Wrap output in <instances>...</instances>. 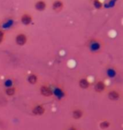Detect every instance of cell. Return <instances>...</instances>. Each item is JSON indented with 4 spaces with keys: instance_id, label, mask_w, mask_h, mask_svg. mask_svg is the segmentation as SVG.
<instances>
[{
    "instance_id": "6",
    "label": "cell",
    "mask_w": 123,
    "mask_h": 130,
    "mask_svg": "<svg viewBox=\"0 0 123 130\" xmlns=\"http://www.w3.org/2000/svg\"><path fill=\"white\" fill-rule=\"evenodd\" d=\"M108 97L111 101H116L120 98V94L116 90H112V91H110L108 93Z\"/></svg>"
},
{
    "instance_id": "4",
    "label": "cell",
    "mask_w": 123,
    "mask_h": 130,
    "mask_svg": "<svg viewBox=\"0 0 123 130\" xmlns=\"http://www.w3.org/2000/svg\"><path fill=\"white\" fill-rule=\"evenodd\" d=\"M33 112L34 114H36V115H42V114L45 112V108H44L43 106L38 105V106H36V107H34Z\"/></svg>"
},
{
    "instance_id": "13",
    "label": "cell",
    "mask_w": 123,
    "mask_h": 130,
    "mask_svg": "<svg viewBox=\"0 0 123 130\" xmlns=\"http://www.w3.org/2000/svg\"><path fill=\"white\" fill-rule=\"evenodd\" d=\"M94 4H95V7L96 8V9H100V8L102 7L101 3L99 2V0H95V1H94Z\"/></svg>"
},
{
    "instance_id": "16",
    "label": "cell",
    "mask_w": 123,
    "mask_h": 130,
    "mask_svg": "<svg viewBox=\"0 0 123 130\" xmlns=\"http://www.w3.org/2000/svg\"><path fill=\"white\" fill-rule=\"evenodd\" d=\"M68 130H77L75 128H74V127H71V128H69V129Z\"/></svg>"
},
{
    "instance_id": "1",
    "label": "cell",
    "mask_w": 123,
    "mask_h": 130,
    "mask_svg": "<svg viewBox=\"0 0 123 130\" xmlns=\"http://www.w3.org/2000/svg\"><path fill=\"white\" fill-rule=\"evenodd\" d=\"M41 95H45V96H51V95L53 94V92H52V90L50 89L49 87L47 86H45V85H43V86L41 87Z\"/></svg>"
},
{
    "instance_id": "14",
    "label": "cell",
    "mask_w": 123,
    "mask_h": 130,
    "mask_svg": "<svg viewBox=\"0 0 123 130\" xmlns=\"http://www.w3.org/2000/svg\"><path fill=\"white\" fill-rule=\"evenodd\" d=\"M110 126V123H108V122H103V123H100V128H108V127Z\"/></svg>"
},
{
    "instance_id": "9",
    "label": "cell",
    "mask_w": 123,
    "mask_h": 130,
    "mask_svg": "<svg viewBox=\"0 0 123 130\" xmlns=\"http://www.w3.org/2000/svg\"><path fill=\"white\" fill-rule=\"evenodd\" d=\"M83 112L79 109H76L74 111H73V117H74V119H80L82 118Z\"/></svg>"
},
{
    "instance_id": "15",
    "label": "cell",
    "mask_w": 123,
    "mask_h": 130,
    "mask_svg": "<svg viewBox=\"0 0 123 130\" xmlns=\"http://www.w3.org/2000/svg\"><path fill=\"white\" fill-rule=\"evenodd\" d=\"M3 40H4V32H3V30H0V43L2 42Z\"/></svg>"
},
{
    "instance_id": "11",
    "label": "cell",
    "mask_w": 123,
    "mask_h": 130,
    "mask_svg": "<svg viewBox=\"0 0 123 130\" xmlns=\"http://www.w3.org/2000/svg\"><path fill=\"white\" fill-rule=\"evenodd\" d=\"M28 81L29 83H30L31 85H34L37 82V76H36L35 74H30L28 77Z\"/></svg>"
},
{
    "instance_id": "2",
    "label": "cell",
    "mask_w": 123,
    "mask_h": 130,
    "mask_svg": "<svg viewBox=\"0 0 123 130\" xmlns=\"http://www.w3.org/2000/svg\"><path fill=\"white\" fill-rule=\"evenodd\" d=\"M27 39H26V36L24 35V34H20L16 36V42L18 45L20 46H23L25 45Z\"/></svg>"
},
{
    "instance_id": "10",
    "label": "cell",
    "mask_w": 123,
    "mask_h": 130,
    "mask_svg": "<svg viewBox=\"0 0 123 130\" xmlns=\"http://www.w3.org/2000/svg\"><path fill=\"white\" fill-rule=\"evenodd\" d=\"M79 86L82 89H87L90 86V83H89V81L86 79H82L79 81Z\"/></svg>"
},
{
    "instance_id": "3",
    "label": "cell",
    "mask_w": 123,
    "mask_h": 130,
    "mask_svg": "<svg viewBox=\"0 0 123 130\" xmlns=\"http://www.w3.org/2000/svg\"><path fill=\"white\" fill-rule=\"evenodd\" d=\"M104 89H106V85H104V82L99 81V82L96 83V85L95 86V90L96 92L100 93V92L103 91V90H104Z\"/></svg>"
},
{
    "instance_id": "7",
    "label": "cell",
    "mask_w": 123,
    "mask_h": 130,
    "mask_svg": "<svg viewBox=\"0 0 123 130\" xmlns=\"http://www.w3.org/2000/svg\"><path fill=\"white\" fill-rule=\"evenodd\" d=\"M21 21L24 25H28L30 24L31 21H32V18H31L30 15H29V14H24L21 17Z\"/></svg>"
},
{
    "instance_id": "8",
    "label": "cell",
    "mask_w": 123,
    "mask_h": 130,
    "mask_svg": "<svg viewBox=\"0 0 123 130\" xmlns=\"http://www.w3.org/2000/svg\"><path fill=\"white\" fill-rule=\"evenodd\" d=\"M46 3L44 1H38L35 5L36 9L39 10V11H43L44 9H46Z\"/></svg>"
},
{
    "instance_id": "12",
    "label": "cell",
    "mask_w": 123,
    "mask_h": 130,
    "mask_svg": "<svg viewBox=\"0 0 123 130\" xmlns=\"http://www.w3.org/2000/svg\"><path fill=\"white\" fill-rule=\"evenodd\" d=\"M6 94L8 95H14L15 94V89L14 87H9L6 90Z\"/></svg>"
},
{
    "instance_id": "5",
    "label": "cell",
    "mask_w": 123,
    "mask_h": 130,
    "mask_svg": "<svg viewBox=\"0 0 123 130\" xmlns=\"http://www.w3.org/2000/svg\"><path fill=\"white\" fill-rule=\"evenodd\" d=\"M52 8H53V9L57 12L61 11V10L62 9V8H63V3L61 2V1L54 2L53 4H52Z\"/></svg>"
}]
</instances>
